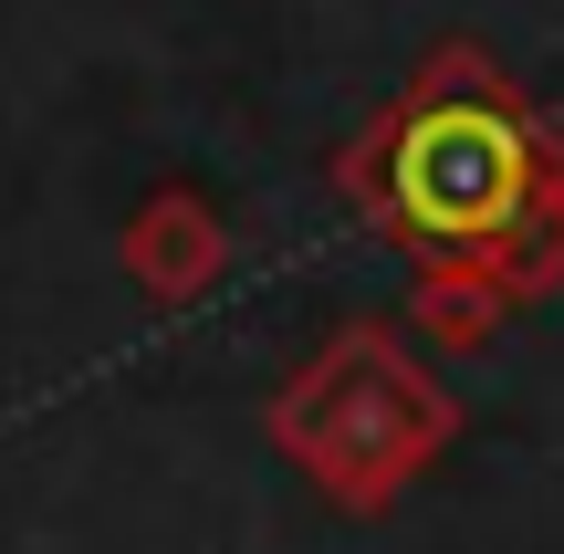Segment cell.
Wrapping results in <instances>:
<instances>
[{
  "label": "cell",
  "instance_id": "obj_1",
  "mask_svg": "<svg viewBox=\"0 0 564 554\" xmlns=\"http://www.w3.org/2000/svg\"><path fill=\"white\" fill-rule=\"evenodd\" d=\"M335 188L408 262H502L533 304L564 283V137L460 32L335 146Z\"/></svg>",
  "mask_w": 564,
  "mask_h": 554
},
{
  "label": "cell",
  "instance_id": "obj_2",
  "mask_svg": "<svg viewBox=\"0 0 564 554\" xmlns=\"http://www.w3.org/2000/svg\"><path fill=\"white\" fill-rule=\"evenodd\" d=\"M272 450L345 513H387L408 481L440 471V450L460 439V398L440 388V367H419L398 325L356 314L335 325L293 377L272 388Z\"/></svg>",
  "mask_w": 564,
  "mask_h": 554
},
{
  "label": "cell",
  "instance_id": "obj_3",
  "mask_svg": "<svg viewBox=\"0 0 564 554\" xmlns=\"http://www.w3.org/2000/svg\"><path fill=\"white\" fill-rule=\"evenodd\" d=\"M116 262H126V283L147 293V304H199L209 283L230 272V220H220V199L209 188H158V199H137V220L116 230Z\"/></svg>",
  "mask_w": 564,
  "mask_h": 554
},
{
  "label": "cell",
  "instance_id": "obj_4",
  "mask_svg": "<svg viewBox=\"0 0 564 554\" xmlns=\"http://www.w3.org/2000/svg\"><path fill=\"white\" fill-rule=\"evenodd\" d=\"M523 304H533L523 272H502V262H419V283H408V325H419L440 356L491 346Z\"/></svg>",
  "mask_w": 564,
  "mask_h": 554
},
{
  "label": "cell",
  "instance_id": "obj_5",
  "mask_svg": "<svg viewBox=\"0 0 564 554\" xmlns=\"http://www.w3.org/2000/svg\"><path fill=\"white\" fill-rule=\"evenodd\" d=\"M554 241H564V230H554Z\"/></svg>",
  "mask_w": 564,
  "mask_h": 554
}]
</instances>
